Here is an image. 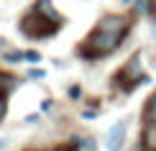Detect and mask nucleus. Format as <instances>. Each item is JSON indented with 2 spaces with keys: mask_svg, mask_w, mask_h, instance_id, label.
<instances>
[{
  "mask_svg": "<svg viewBox=\"0 0 156 151\" xmlns=\"http://www.w3.org/2000/svg\"><path fill=\"white\" fill-rule=\"evenodd\" d=\"M151 34L156 36V18H154V23H151Z\"/></svg>",
  "mask_w": 156,
  "mask_h": 151,
  "instance_id": "16",
  "label": "nucleus"
},
{
  "mask_svg": "<svg viewBox=\"0 0 156 151\" xmlns=\"http://www.w3.org/2000/svg\"><path fill=\"white\" fill-rule=\"evenodd\" d=\"M97 115V110H84V113H82V118H95Z\"/></svg>",
  "mask_w": 156,
  "mask_h": 151,
  "instance_id": "14",
  "label": "nucleus"
},
{
  "mask_svg": "<svg viewBox=\"0 0 156 151\" xmlns=\"http://www.w3.org/2000/svg\"><path fill=\"white\" fill-rule=\"evenodd\" d=\"M80 95H82V87H80V84H72V87H69V97H72V100H77Z\"/></svg>",
  "mask_w": 156,
  "mask_h": 151,
  "instance_id": "11",
  "label": "nucleus"
},
{
  "mask_svg": "<svg viewBox=\"0 0 156 151\" xmlns=\"http://www.w3.org/2000/svg\"><path fill=\"white\" fill-rule=\"evenodd\" d=\"M128 34H131V18L120 16V13H105V16L97 21L95 31L80 44V56L90 59V62L110 56L123 41H126Z\"/></svg>",
  "mask_w": 156,
  "mask_h": 151,
  "instance_id": "1",
  "label": "nucleus"
},
{
  "mask_svg": "<svg viewBox=\"0 0 156 151\" xmlns=\"http://www.w3.org/2000/svg\"><path fill=\"white\" fill-rule=\"evenodd\" d=\"M141 143H144L146 151H156V123H146V126H144Z\"/></svg>",
  "mask_w": 156,
  "mask_h": 151,
  "instance_id": "5",
  "label": "nucleus"
},
{
  "mask_svg": "<svg viewBox=\"0 0 156 151\" xmlns=\"http://www.w3.org/2000/svg\"><path fill=\"white\" fill-rule=\"evenodd\" d=\"M120 3H123V5H128V3H133V0H120Z\"/></svg>",
  "mask_w": 156,
  "mask_h": 151,
  "instance_id": "18",
  "label": "nucleus"
},
{
  "mask_svg": "<svg viewBox=\"0 0 156 151\" xmlns=\"http://www.w3.org/2000/svg\"><path fill=\"white\" fill-rule=\"evenodd\" d=\"M5 113H8V100H5V97H0V120L5 118Z\"/></svg>",
  "mask_w": 156,
  "mask_h": 151,
  "instance_id": "12",
  "label": "nucleus"
},
{
  "mask_svg": "<svg viewBox=\"0 0 156 151\" xmlns=\"http://www.w3.org/2000/svg\"><path fill=\"white\" fill-rule=\"evenodd\" d=\"M144 118H146V123H156V90L151 92V97L146 100V108H144Z\"/></svg>",
  "mask_w": 156,
  "mask_h": 151,
  "instance_id": "6",
  "label": "nucleus"
},
{
  "mask_svg": "<svg viewBox=\"0 0 156 151\" xmlns=\"http://www.w3.org/2000/svg\"><path fill=\"white\" fill-rule=\"evenodd\" d=\"M3 59H5V62H10V64H18L23 59V51H5Z\"/></svg>",
  "mask_w": 156,
  "mask_h": 151,
  "instance_id": "9",
  "label": "nucleus"
},
{
  "mask_svg": "<svg viewBox=\"0 0 156 151\" xmlns=\"http://www.w3.org/2000/svg\"><path fill=\"white\" fill-rule=\"evenodd\" d=\"M126 131H128V123H126V120H118L113 128L108 131L105 149H108V151H120L123 143H126Z\"/></svg>",
  "mask_w": 156,
  "mask_h": 151,
  "instance_id": "4",
  "label": "nucleus"
},
{
  "mask_svg": "<svg viewBox=\"0 0 156 151\" xmlns=\"http://www.w3.org/2000/svg\"><path fill=\"white\" fill-rule=\"evenodd\" d=\"M3 146H5V141H3V138H0V149H3Z\"/></svg>",
  "mask_w": 156,
  "mask_h": 151,
  "instance_id": "20",
  "label": "nucleus"
},
{
  "mask_svg": "<svg viewBox=\"0 0 156 151\" xmlns=\"http://www.w3.org/2000/svg\"><path fill=\"white\" fill-rule=\"evenodd\" d=\"M72 151H80V149H77V146H74V149H72Z\"/></svg>",
  "mask_w": 156,
  "mask_h": 151,
  "instance_id": "21",
  "label": "nucleus"
},
{
  "mask_svg": "<svg viewBox=\"0 0 156 151\" xmlns=\"http://www.w3.org/2000/svg\"><path fill=\"white\" fill-rule=\"evenodd\" d=\"M23 59H26V62H31V64H36L38 59H41V54H38V51H23Z\"/></svg>",
  "mask_w": 156,
  "mask_h": 151,
  "instance_id": "10",
  "label": "nucleus"
},
{
  "mask_svg": "<svg viewBox=\"0 0 156 151\" xmlns=\"http://www.w3.org/2000/svg\"><path fill=\"white\" fill-rule=\"evenodd\" d=\"M146 82H148V77L144 74V69H141V54L128 59V62L123 64V69L115 74V84H120L123 92H133L138 84H146Z\"/></svg>",
  "mask_w": 156,
  "mask_h": 151,
  "instance_id": "3",
  "label": "nucleus"
},
{
  "mask_svg": "<svg viewBox=\"0 0 156 151\" xmlns=\"http://www.w3.org/2000/svg\"><path fill=\"white\" fill-rule=\"evenodd\" d=\"M151 10V0H136V16H146Z\"/></svg>",
  "mask_w": 156,
  "mask_h": 151,
  "instance_id": "7",
  "label": "nucleus"
},
{
  "mask_svg": "<svg viewBox=\"0 0 156 151\" xmlns=\"http://www.w3.org/2000/svg\"><path fill=\"white\" fill-rule=\"evenodd\" d=\"M77 149L80 151H97V143H95V138H82L77 143Z\"/></svg>",
  "mask_w": 156,
  "mask_h": 151,
  "instance_id": "8",
  "label": "nucleus"
},
{
  "mask_svg": "<svg viewBox=\"0 0 156 151\" xmlns=\"http://www.w3.org/2000/svg\"><path fill=\"white\" fill-rule=\"evenodd\" d=\"M59 28H62L59 23H54L51 18L41 16V13H36V10H31L28 16L21 18V34L28 36V38H49Z\"/></svg>",
  "mask_w": 156,
  "mask_h": 151,
  "instance_id": "2",
  "label": "nucleus"
},
{
  "mask_svg": "<svg viewBox=\"0 0 156 151\" xmlns=\"http://www.w3.org/2000/svg\"><path fill=\"white\" fill-rule=\"evenodd\" d=\"M0 46H5V38H0Z\"/></svg>",
  "mask_w": 156,
  "mask_h": 151,
  "instance_id": "19",
  "label": "nucleus"
},
{
  "mask_svg": "<svg viewBox=\"0 0 156 151\" xmlns=\"http://www.w3.org/2000/svg\"><path fill=\"white\" fill-rule=\"evenodd\" d=\"M41 110H44V113H46V110H51V100H44V102H41Z\"/></svg>",
  "mask_w": 156,
  "mask_h": 151,
  "instance_id": "15",
  "label": "nucleus"
},
{
  "mask_svg": "<svg viewBox=\"0 0 156 151\" xmlns=\"http://www.w3.org/2000/svg\"><path fill=\"white\" fill-rule=\"evenodd\" d=\"M44 74H46L44 69H28V77H34V80H41Z\"/></svg>",
  "mask_w": 156,
  "mask_h": 151,
  "instance_id": "13",
  "label": "nucleus"
},
{
  "mask_svg": "<svg viewBox=\"0 0 156 151\" xmlns=\"http://www.w3.org/2000/svg\"><path fill=\"white\" fill-rule=\"evenodd\" d=\"M151 10H154V13H156V0H151Z\"/></svg>",
  "mask_w": 156,
  "mask_h": 151,
  "instance_id": "17",
  "label": "nucleus"
}]
</instances>
